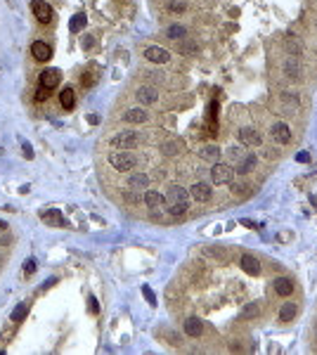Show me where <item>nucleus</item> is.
Listing matches in <instances>:
<instances>
[{"label": "nucleus", "instance_id": "393cba45", "mask_svg": "<svg viewBox=\"0 0 317 355\" xmlns=\"http://www.w3.org/2000/svg\"><path fill=\"white\" fill-rule=\"evenodd\" d=\"M180 149H182V142H180V140H168V142H163V145H161V152H163L166 156L178 154Z\"/></svg>", "mask_w": 317, "mask_h": 355}, {"label": "nucleus", "instance_id": "a19ab883", "mask_svg": "<svg viewBox=\"0 0 317 355\" xmlns=\"http://www.w3.org/2000/svg\"><path fill=\"white\" fill-rule=\"evenodd\" d=\"M315 332H317V325H315Z\"/></svg>", "mask_w": 317, "mask_h": 355}, {"label": "nucleus", "instance_id": "9b49d317", "mask_svg": "<svg viewBox=\"0 0 317 355\" xmlns=\"http://www.w3.org/2000/svg\"><path fill=\"white\" fill-rule=\"evenodd\" d=\"M121 118H123L126 123H147V121H149V111L142 109V107H133V109L123 111Z\"/></svg>", "mask_w": 317, "mask_h": 355}, {"label": "nucleus", "instance_id": "f257e3e1", "mask_svg": "<svg viewBox=\"0 0 317 355\" xmlns=\"http://www.w3.org/2000/svg\"><path fill=\"white\" fill-rule=\"evenodd\" d=\"M166 204H168V213L173 218H180L190 209V192L180 185H171L166 192Z\"/></svg>", "mask_w": 317, "mask_h": 355}, {"label": "nucleus", "instance_id": "f03ea898", "mask_svg": "<svg viewBox=\"0 0 317 355\" xmlns=\"http://www.w3.org/2000/svg\"><path fill=\"white\" fill-rule=\"evenodd\" d=\"M107 164L118 173H133L140 166V156L133 154V149H114L107 154Z\"/></svg>", "mask_w": 317, "mask_h": 355}, {"label": "nucleus", "instance_id": "412c9836", "mask_svg": "<svg viewBox=\"0 0 317 355\" xmlns=\"http://www.w3.org/2000/svg\"><path fill=\"white\" fill-rule=\"evenodd\" d=\"M59 104H62L64 111H71L76 107V95H73V88H64L59 92Z\"/></svg>", "mask_w": 317, "mask_h": 355}, {"label": "nucleus", "instance_id": "2f4dec72", "mask_svg": "<svg viewBox=\"0 0 317 355\" xmlns=\"http://www.w3.org/2000/svg\"><path fill=\"white\" fill-rule=\"evenodd\" d=\"M242 315H244V318H258V306H256V303H249V306L242 310Z\"/></svg>", "mask_w": 317, "mask_h": 355}, {"label": "nucleus", "instance_id": "58836bf2", "mask_svg": "<svg viewBox=\"0 0 317 355\" xmlns=\"http://www.w3.org/2000/svg\"><path fill=\"white\" fill-rule=\"evenodd\" d=\"M7 228H9L7 223H5V220H0V235H2V232H7Z\"/></svg>", "mask_w": 317, "mask_h": 355}, {"label": "nucleus", "instance_id": "20e7f679", "mask_svg": "<svg viewBox=\"0 0 317 355\" xmlns=\"http://www.w3.org/2000/svg\"><path fill=\"white\" fill-rule=\"evenodd\" d=\"M235 178V171H232V166L230 164H213L211 166V182L213 185H230Z\"/></svg>", "mask_w": 317, "mask_h": 355}, {"label": "nucleus", "instance_id": "c9c22d12", "mask_svg": "<svg viewBox=\"0 0 317 355\" xmlns=\"http://www.w3.org/2000/svg\"><path fill=\"white\" fill-rule=\"evenodd\" d=\"M230 156H232L235 161H239V159H242V147H232V149H230Z\"/></svg>", "mask_w": 317, "mask_h": 355}, {"label": "nucleus", "instance_id": "aec40b11", "mask_svg": "<svg viewBox=\"0 0 317 355\" xmlns=\"http://www.w3.org/2000/svg\"><path fill=\"white\" fill-rule=\"evenodd\" d=\"M272 287H275V294H280V296H289V294L294 292L291 277H277V280L272 282Z\"/></svg>", "mask_w": 317, "mask_h": 355}, {"label": "nucleus", "instance_id": "c85d7f7f", "mask_svg": "<svg viewBox=\"0 0 317 355\" xmlns=\"http://www.w3.org/2000/svg\"><path fill=\"white\" fill-rule=\"evenodd\" d=\"M287 50H289L291 57H301V55H303V47H301V43H299V40H294V38H289V40H287Z\"/></svg>", "mask_w": 317, "mask_h": 355}, {"label": "nucleus", "instance_id": "b1692460", "mask_svg": "<svg viewBox=\"0 0 317 355\" xmlns=\"http://www.w3.org/2000/svg\"><path fill=\"white\" fill-rule=\"evenodd\" d=\"M166 36L171 38V40H182V38L187 36V28L180 26V24H173V26L166 28Z\"/></svg>", "mask_w": 317, "mask_h": 355}, {"label": "nucleus", "instance_id": "9d476101", "mask_svg": "<svg viewBox=\"0 0 317 355\" xmlns=\"http://www.w3.org/2000/svg\"><path fill=\"white\" fill-rule=\"evenodd\" d=\"M145 59L147 62H152V64H168L171 62V52L166 50V47H147L145 50Z\"/></svg>", "mask_w": 317, "mask_h": 355}, {"label": "nucleus", "instance_id": "423d86ee", "mask_svg": "<svg viewBox=\"0 0 317 355\" xmlns=\"http://www.w3.org/2000/svg\"><path fill=\"white\" fill-rule=\"evenodd\" d=\"M237 137H239V145L242 147H258L261 145V133L256 130V128L251 126H244V128H239V133H237Z\"/></svg>", "mask_w": 317, "mask_h": 355}, {"label": "nucleus", "instance_id": "f8f14e48", "mask_svg": "<svg viewBox=\"0 0 317 355\" xmlns=\"http://www.w3.org/2000/svg\"><path fill=\"white\" fill-rule=\"evenodd\" d=\"M163 204H166V194L159 192V190H149V187H147L145 190V206L147 209L156 211V209H161Z\"/></svg>", "mask_w": 317, "mask_h": 355}, {"label": "nucleus", "instance_id": "2eb2a0df", "mask_svg": "<svg viewBox=\"0 0 317 355\" xmlns=\"http://www.w3.org/2000/svg\"><path fill=\"white\" fill-rule=\"evenodd\" d=\"M149 175L147 173H130V178H128V190H133V192H140V190H147L149 187Z\"/></svg>", "mask_w": 317, "mask_h": 355}, {"label": "nucleus", "instance_id": "0eeeda50", "mask_svg": "<svg viewBox=\"0 0 317 355\" xmlns=\"http://www.w3.org/2000/svg\"><path fill=\"white\" fill-rule=\"evenodd\" d=\"M159 90H156L154 85H140V88H135V100L140 102V104H156L159 102Z\"/></svg>", "mask_w": 317, "mask_h": 355}, {"label": "nucleus", "instance_id": "473e14b6", "mask_svg": "<svg viewBox=\"0 0 317 355\" xmlns=\"http://www.w3.org/2000/svg\"><path fill=\"white\" fill-rule=\"evenodd\" d=\"M95 81H97V76H95L92 71H88V73H83L81 85H85V88H90V85H95Z\"/></svg>", "mask_w": 317, "mask_h": 355}, {"label": "nucleus", "instance_id": "7ed1b4c3", "mask_svg": "<svg viewBox=\"0 0 317 355\" xmlns=\"http://www.w3.org/2000/svg\"><path fill=\"white\" fill-rule=\"evenodd\" d=\"M109 142H111L114 149H137L140 142H142V137L135 130H118V133H114V137Z\"/></svg>", "mask_w": 317, "mask_h": 355}, {"label": "nucleus", "instance_id": "e433bc0d", "mask_svg": "<svg viewBox=\"0 0 317 355\" xmlns=\"http://www.w3.org/2000/svg\"><path fill=\"white\" fill-rule=\"evenodd\" d=\"M33 270H36V261H28V263H26V268H24V273H26V275H31Z\"/></svg>", "mask_w": 317, "mask_h": 355}, {"label": "nucleus", "instance_id": "a211bd4d", "mask_svg": "<svg viewBox=\"0 0 317 355\" xmlns=\"http://www.w3.org/2000/svg\"><path fill=\"white\" fill-rule=\"evenodd\" d=\"M185 334L192 339H197L204 334V322L199 318H187L185 320Z\"/></svg>", "mask_w": 317, "mask_h": 355}, {"label": "nucleus", "instance_id": "cd10ccee", "mask_svg": "<svg viewBox=\"0 0 317 355\" xmlns=\"http://www.w3.org/2000/svg\"><path fill=\"white\" fill-rule=\"evenodd\" d=\"M254 166H256V156H254V154H249V156L244 159V161H242V166H239V173H242V175L251 173V171H254Z\"/></svg>", "mask_w": 317, "mask_h": 355}, {"label": "nucleus", "instance_id": "6ab92c4d", "mask_svg": "<svg viewBox=\"0 0 317 355\" xmlns=\"http://www.w3.org/2000/svg\"><path fill=\"white\" fill-rule=\"evenodd\" d=\"M239 263H242V268H244V273H249V275H258V273H261V263H258V258H256V256H251V254H244Z\"/></svg>", "mask_w": 317, "mask_h": 355}, {"label": "nucleus", "instance_id": "bb28decb", "mask_svg": "<svg viewBox=\"0 0 317 355\" xmlns=\"http://www.w3.org/2000/svg\"><path fill=\"white\" fill-rule=\"evenodd\" d=\"M163 5H166L168 12H185V9H187V2H185V0H166Z\"/></svg>", "mask_w": 317, "mask_h": 355}, {"label": "nucleus", "instance_id": "c756f323", "mask_svg": "<svg viewBox=\"0 0 317 355\" xmlns=\"http://www.w3.org/2000/svg\"><path fill=\"white\" fill-rule=\"evenodd\" d=\"M83 26H85V14H76V17L71 19V24H69V28H71L73 33H76V31H81Z\"/></svg>", "mask_w": 317, "mask_h": 355}, {"label": "nucleus", "instance_id": "f704fd0d", "mask_svg": "<svg viewBox=\"0 0 317 355\" xmlns=\"http://www.w3.org/2000/svg\"><path fill=\"white\" fill-rule=\"evenodd\" d=\"M142 292H145L147 301H149V303H152V306H156V299H154V294H152V289H149V287H142Z\"/></svg>", "mask_w": 317, "mask_h": 355}, {"label": "nucleus", "instance_id": "4c0bfd02", "mask_svg": "<svg viewBox=\"0 0 317 355\" xmlns=\"http://www.w3.org/2000/svg\"><path fill=\"white\" fill-rule=\"evenodd\" d=\"M296 159H299L301 164H306V161H308V159H310V154H308V152H301V154L296 156Z\"/></svg>", "mask_w": 317, "mask_h": 355}, {"label": "nucleus", "instance_id": "72a5a7b5", "mask_svg": "<svg viewBox=\"0 0 317 355\" xmlns=\"http://www.w3.org/2000/svg\"><path fill=\"white\" fill-rule=\"evenodd\" d=\"M26 310H28V306H26V303H21V306H19V308L14 310V315H12V320H14V322H17V320H21L24 315H26Z\"/></svg>", "mask_w": 317, "mask_h": 355}, {"label": "nucleus", "instance_id": "ddd939ff", "mask_svg": "<svg viewBox=\"0 0 317 355\" xmlns=\"http://www.w3.org/2000/svg\"><path fill=\"white\" fill-rule=\"evenodd\" d=\"M40 220L45 223V225H50V228H64L66 223H64V216L59 213V209H47L40 213Z\"/></svg>", "mask_w": 317, "mask_h": 355}, {"label": "nucleus", "instance_id": "ea45409f", "mask_svg": "<svg viewBox=\"0 0 317 355\" xmlns=\"http://www.w3.org/2000/svg\"><path fill=\"white\" fill-rule=\"evenodd\" d=\"M2 261H5V256H2V254H0V265H2Z\"/></svg>", "mask_w": 317, "mask_h": 355}, {"label": "nucleus", "instance_id": "39448f33", "mask_svg": "<svg viewBox=\"0 0 317 355\" xmlns=\"http://www.w3.org/2000/svg\"><path fill=\"white\" fill-rule=\"evenodd\" d=\"M190 197L197 204H209L211 199H213V190H211V185L209 182H204V180H197V182H192V187H190Z\"/></svg>", "mask_w": 317, "mask_h": 355}, {"label": "nucleus", "instance_id": "1a4fd4ad", "mask_svg": "<svg viewBox=\"0 0 317 355\" xmlns=\"http://www.w3.org/2000/svg\"><path fill=\"white\" fill-rule=\"evenodd\" d=\"M31 9H33V17H36L40 24H47V21H52V17H54L52 7L47 5L45 0H33V2H31Z\"/></svg>", "mask_w": 317, "mask_h": 355}, {"label": "nucleus", "instance_id": "f3484780", "mask_svg": "<svg viewBox=\"0 0 317 355\" xmlns=\"http://www.w3.org/2000/svg\"><path fill=\"white\" fill-rule=\"evenodd\" d=\"M59 81H62V73H59V69H45V71L40 73V85H45V88H57L59 85Z\"/></svg>", "mask_w": 317, "mask_h": 355}, {"label": "nucleus", "instance_id": "6e6552de", "mask_svg": "<svg viewBox=\"0 0 317 355\" xmlns=\"http://www.w3.org/2000/svg\"><path fill=\"white\" fill-rule=\"evenodd\" d=\"M270 135H272V140H275L277 145H289L291 142V128L287 126L284 121H277V123H272Z\"/></svg>", "mask_w": 317, "mask_h": 355}, {"label": "nucleus", "instance_id": "4468645a", "mask_svg": "<svg viewBox=\"0 0 317 355\" xmlns=\"http://www.w3.org/2000/svg\"><path fill=\"white\" fill-rule=\"evenodd\" d=\"M31 57H33L36 62H47V59L52 57V47L45 45L43 40H36V43L31 45Z\"/></svg>", "mask_w": 317, "mask_h": 355}, {"label": "nucleus", "instance_id": "a878e982", "mask_svg": "<svg viewBox=\"0 0 317 355\" xmlns=\"http://www.w3.org/2000/svg\"><path fill=\"white\" fill-rule=\"evenodd\" d=\"M294 315H296V303H284L280 310V320L282 322H291Z\"/></svg>", "mask_w": 317, "mask_h": 355}, {"label": "nucleus", "instance_id": "dca6fc26", "mask_svg": "<svg viewBox=\"0 0 317 355\" xmlns=\"http://www.w3.org/2000/svg\"><path fill=\"white\" fill-rule=\"evenodd\" d=\"M282 71H284L287 78H301V76H303V66H301L299 57H289V59L284 62V66H282Z\"/></svg>", "mask_w": 317, "mask_h": 355}, {"label": "nucleus", "instance_id": "7c9ffc66", "mask_svg": "<svg viewBox=\"0 0 317 355\" xmlns=\"http://www.w3.org/2000/svg\"><path fill=\"white\" fill-rule=\"evenodd\" d=\"M47 97H50V88H45V85H40V83H38V88H36V100L43 102V100H47Z\"/></svg>", "mask_w": 317, "mask_h": 355}, {"label": "nucleus", "instance_id": "4be33fe9", "mask_svg": "<svg viewBox=\"0 0 317 355\" xmlns=\"http://www.w3.org/2000/svg\"><path fill=\"white\" fill-rule=\"evenodd\" d=\"M175 47H178L180 55H197V50H199L197 43H190V40H185V38H182V40H175Z\"/></svg>", "mask_w": 317, "mask_h": 355}, {"label": "nucleus", "instance_id": "5701e85b", "mask_svg": "<svg viewBox=\"0 0 317 355\" xmlns=\"http://www.w3.org/2000/svg\"><path fill=\"white\" fill-rule=\"evenodd\" d=\"M199 156L204 159V161H213V164H216L218 159H220V149H218L216 145H209V147H204V149H201Z\"/></svg>", "mask_w": 317, "mask_h": 355}]
</instances>
